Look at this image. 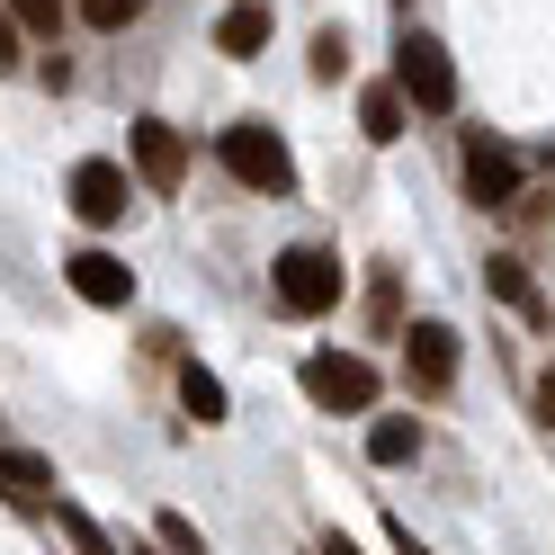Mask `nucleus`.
<instances>
[{
    "mask_svg": "<svg viewBox=\"0 0 555 555\" xmlns=\"http://www.w3.org/2000/svg\"><path fill=\"white\" fill-rule=\"evenodd\" d=\"M216 46H224L233 63H251V54L269 46V0H242V10H224V27H216Z\"/></svg>",
    "mask_w": 555,
    "mask_h": 555,
    "instance_id": "obj_13",
    "label": "nucleus"
},
{
    "mask_svg": "<svg viewBox=\"0 0 555 555\" xmlns=\"http://www.w3.org/2000/svg\"><path fill=\"white\" fill-rule=\"evenodd\" d=\"M224 170L242 189H260V197H296V153L278 144V126H224Z\"/></svg>",
    "mask_w": 555,
    "mask_h": 555,
    "instance_id": "obj_1",
    "label": "nucleus"
},
{
    "mask_svg": "<svg viewBox=\"0 0 555 555\" xmlns=\"http://www.w3.org/2000/svg\"><path fill=\"white\" fill-rule=\"evenodd\" d=\"M466 197L475 206H519V153L493 144V134H475L466 144Z\"/></svg>",
    "mask_w": 555,
    "mask_h": 555,
    "instance_id": "obj_6",
    "label": "nucleus"
},
{
    "mask_svg": "<svg viewBox=\"0 0 555 555\" xmlns=\"http://www.w3.org/2000/svg\"><path fill=\"white\" fill-rule=\"evenodd\" d=\"M0 63H18V18L0 10Z\"/></svg>",
    "mask_w": 555,
    "mask_h": 555,
    "instance_id": "obj_20",
    "label": "nucleus"
},
{
    "mask_svg": "<svg viewBox=\"0 0 555 555\" xmlns=\"http://www.w3.org/2000/svg\"><path fill=\"white\" fill-rule=\"evenodd\" d=\"M403 376L422 395H448V386H457V332H448V323H412L403 332Z\"/></svg>",
    "mask_w": 555,
    "mask_h": 555,
    "instance_id": "obj_5",
    "label": "nucleus"
},
{
    "mask_svg": "<svg viewBox=\"0 0 555 555\" xmlns=\"http://www.w3.org/2000/svg\"><path fill=\"white\" fill-rule=\"evenodd\" d=\"M10 18H18V27H37V37H54V18H63V0H10Z\"/></svg>",
    "mask_w": 555,
    "mask_h": 555,
    "instance_id": "obj_19",
    "label": "nucleus"
},
{
    "mask_svg": "<svg viewBox=\"0 0 555 555\" xmlns=\"http://www.w3.org/2000/svg\"><path fill=\"white\" fill-rule=\"evenodd\" d=\"M126 555H153V546H126Z\"/></svg>",
    "mask_w": 555,
    "mask_h": 555,
    "instance_id": "obj_23",
    "label": "nucleus"
},
{
    "mask_svg": "<svg viewBox=\"0 0 555 555\" xmlns=\"http://www.w3.org/2000/svg\"><path fill=\"white\" fill-rule=\"evenodd\" d=\"M63 278H73L81 305H134V269H126L117 251H73V260H63Z\"/></svg>",
    "mask_w": 555,
    "mask_h": 555,
    "instance_id": "obj_8",
    "label": "nucleus"
},
{
    "mask_svg": "<svg viewBox=\"0 0 555 555\" xmlns=\"http://www.w3.org/2000/svg\"><path fill=\"white\" fill-rule=\"evenodd\" d=\"M81 18L90 27H126V18H144V0H81Z\"/></svg>",
    "mask_w": 555,
    "mask_h": 555,
    "instance_id": "obj_18",
    "label": "nucleus"
},
{
    "mask_svg": "<svg viewBox=\"0 0 555 555\" xmlns=\"http://www.w3.org/2000/svg\"><path fill=\"white\" fill-rule=\"evenodd\" d=\"M305 395L323 412H376V367L359 350H314L305 359Z\"/></svg>",
    "mask_w": 555,
    "mask_h": 555,
    "instance_id": "obj_3",
    "label": "nucleus"
},
{
    "mask_svg": "<svg viewBox=\"0 0 555 555\" xmlns=\"http://www.w3.org/2000/svg\"><path fill=\"white\" fill-rule=\"evenodd\" d=\"M323 555H359V546H350V538H323Z\"/></svg>",
    "mask_w": 555,
    "mask_h": 555,
    "instance_id": "obj_22",
    "label": "nucleus"
},
{
    "mask_svg": "<svg viewBox=\"0 0 555 555\" xmlns=\"http://www.w3.org/2000/svg\"><path fill=\"white\" fill-rule=\"evenodd\" d=\"M340 73H350V37L323 27V37H314V81H340Z\"/></svg>",
    "mask_w": 555,
    "mask_h": 555,
    "instance_id": "obj_16",
    "label": "nucleus"
},
{
    "mask_svg": "<svg viewBox=\"0 0 555 555\" xmlns=\"http://www.w3.org/2000/svg\"><path fill=\"white\" fill-rule=\"evenodd\" d=\"M134 170H144V189H180L189 180V144H180V126H162V117H144L134 126Z\"/></svg>",
    "mask_w": 555,
    "mask_h": 555,
    "instance_id": "obj_7",
    "label": "nucleus"
},
{
    "mask_svg": "<svg viewBox=\"0 0 555 555\" xmlns=\"http://www.w3.org/2000/svg\"><path fill=\"white\" fill-rule=\"evenodd\" d=\"M0 502H54V466L37 457V448H0Z\"/></svg>",
    "mask_w": 555,
    "mask_h": 555,
    "instance_id": "obj_10",
    "label": "nucleus"
},
{
    "mask_svg": "<svg viewBox=\"0 0 555 555\" xmlns=\"http://www.w3.org/2000/svg\"><path fill=\"white\" fill-rule=\"evenodd\" d=\"M395 90H403L422 117H448V108H457V63H448V46L412 27V37L395 46Z\"/></svg>",
    "mask_w": 555,
    "mask_h": 555,
    "instance_id": "obj_2",
    "label": "nucleus"
},
{
    "mask_svg": "<svg viewBox=\"0 0 555 555\" xmlns=\"http://www.w3.org/2000/svg\"><path fill=\"white\" fill-rule=\"evenodd\" d=\"M180 403H189V412H197V422H224V386H216V376H206V367H197V359H189V367H180Z\"/></svg>",
    "mask_w": 555,
    "mask_h": 555,
    "instance_id": "obj_15",
    "label": "nucleus"
},
{
    "mask_svg": "<svg viewBox=\"0 0 555 555\" xmlns=\"http://www.w3.org/2000/svg\"><path fill=\"white\" fill-rule=\"evenodd\" d=\"M54 519H63V529H73V546H81V555H117L108 538H99V519H90V511H73V502H63Z\"/></svg>",
    "mask_w": 555,
    "mask_h": 555,
    "instance_id": "obj_17",
    "label": "nucleus"
},
{
    "mask_svg": "<svg viewBox=\"0 0 555 555\" xmlns=\"http://www.w3.org/2000/svg\"><path fill=\"white\" fill-rule=\"evenodd\" d=\"M269 287H278L287 314L314 323V314H332V305H340V260H332V251H287V260L269 269Z\"/></svg>",
    "mask_w": 555,
    "mask_h": 555,
    "instance_id": "obj_4",
    "label": "nucleus"
},
{
    "mask_svg": "<svg viewBox=\"0 0 555 555\" xmlns=\"http://www.w3.org/2000/svg\"><path fill=\"white\" fill-rule=\"evenodd\" d=\"M367 457H376V466L422 457V422H412V412H376V422H367Z\"/></svg>",
    "mask_w": 555,
    "mask_h": 555,
    "instance_id": "obj_12",
    "label": "nucleus"
},
{
    "mask_svg": "<svg viewBox=\"0 0 555 555\" xmlns=\"http://www.w3.org/2000/svg\"><path fill=\"white\" fill-rule=\"evenodd\" d=\"M126 197H134V189H126L117 162H81V170H73V216H81V224H117Z\"/></svg>",
    "mask_w": 555,
    "mask_h": 555,
    "instance_id": "obj_9",
    "label": "nucleus"
},
{
    "mask_svg": "<svg viewBox=\"0 0 555 555\" xmlns=\"http://www.w3.org/2000/svg\"><path fill=\"white\" fill-rule=\"evenodd\" d=\"M538 422L555 430V367H546V386H538Z\"/></svg>",
    "mask_w": 555,
    "mask_h": 555,
    "instance_id": "obj_21",
    "label": "nucleus"
},
{
    "mask_svg": "<svg viewBox=\"0 0 555 555\" xmlns=\"http://www.w3.org/2000/svg\"><path fill=\"white\" fill-rule=\"evenodd\" d=\"M483 278H493V296H502V305H519L529 323H546V305H538V287H529V269H519L511 251H502V260H483Z\"/></svg>",
    "mask_w": 555,
    "mask_h": 555,
    "instance_id": "obj_14",
    "label": "nucleus"
},
{
    "mask_svg": "<svg viewBox=\"0 0 555 555\" xmlns=\"http://www.w3.org/2000/svg\"><path fill=\"white\" fill-rule=\"evenodd\" d=\"M403 126H412V99H403L395 81H376V90L359 99V134H367V144H403Z\"/></svg>",
    "mask_w": 555,
    "mask_h": 555,
    "instance_id": "obj_11",
    "label": "nucleus"
}]
</instances>
